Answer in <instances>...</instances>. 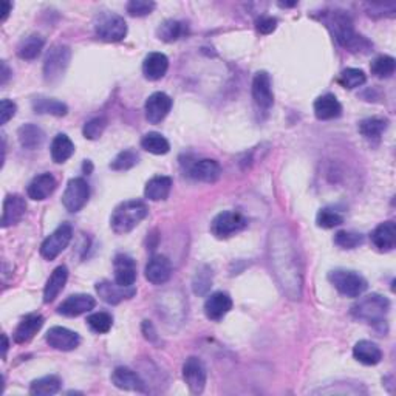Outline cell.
Wrapping results in <instances>:
<instances>
[{"label":"cell","instance_id":"1","mask_svg":"<svg viewBox=\"0 0 396 396\" xmlns=\"http://www.w3.org/2000/svg\"><path fill=\"white\" fill-rule=\"evenodd\" d=\"M268 255L274 277L280 290L292 301L302 297V268L297 255L296 243L285 226L271 229L268 239Z\"/></svg>","mask_w":396,"mask_h":396},{"label":"cell","instance_id":"2","mask_svg":"<svg viewBox=\"0 0 396 396\" xmlns=\"http://www.w3.org/2000/svg\"><path fill=\"white\" fill-rule=\"evenodd\" d=\"M322 22L325 23L328 30L333 33L334 39L339 42V45L350 51H361L365 48H370L369 40L355 33L353 28L351 17L342 10L324 11L322 14Z\"/></svg>","mask_w":396,"mask_h":396},{"label":"cell","instance_id":"3","mask_svg":"<svg viewBox=\"0 0 396 396\" xmlns=\"http://www.w3.org/2000/svg\"><path fill=\"white\" fill-rule=\"evenodd\" d=\"M149 214L148 205L141 200H129L118 205L110 217V226L113 233L127 234L135 229Z\"/></svg>","mask_w":396,"mask_h":396},{"label":"cell","instance_id":"4","mask_svg":"<svg viewBox=\"0 0 396 396\" xmlns=\"http://www.w3.org/2000/svg\"><path fill=\"white\" fill-rule=\"evenodd\" d=\"M390 312V301L386 296L381 294H369L359 299L351 307V314L356 319L367 322L370 325H384L386 318Z\"/></svg>","mask_w":396,"mask_h":396},{"label":"cell","instance_id":"5","mask_svg":"<svg viewBox=\"0 0 396 396\" xmlns=\"http://www.w3.org/2000/svg\"><path fill=\"white\" fill-rule=\"evenodd\" d=\"M328 280L345 297H359L369 286L361 274L349 270H334L328 274Z\"/></svg>","mask_w":396,"mask_h":396},{"label":"cell","instance_id":"6","mask_svg":"<svg viewBox=\"0 0 396 396\" xmlns=\"http://www.w3.org/2000/svg\"><path fill=\"white\" fill-rule=\"evenodd\" d=\"M95 33L104 42H119L126 38L127 23L124 17L106 11L96 17Z\"/></svg>","mask_w":396,"mask_h":396},{"label":"cell","instance_id":"7","mask_svg":"<svg viewBox=\"0 0 396 396\" xmlns=\"http://www.w3.org/2000/svg\"><path fill=\"white\" fill-rule=\"evenodd\" d=\"M71 50L67 45H54L50 51L47 53L44 62V78L48 84L58 82L62 79L67 69L70 65Z\"/></svg>","mask_w":396,"mask_h":396},{"label":"cell","instance_id":"8","mask_svg":"<svg viewBox=\"0 0 396 396\" xmlns=\"http://www.w3.org/2000/svg\"><path fill=\"white\" fill-rule=\"evenodd\" d=\"M246 224V218L239 214V212L224 211L216 216L214 220H212L211 233L214 234L217 239H228V237L245 229Z\"/></svg>","mask_w":396,"mask_h":396},{"label":"cell","instance_id":"9","mask_svg":"<svg viewBox=\"0 0 396 396\" xmlns=\"http://www.w3.org/2000/svg\"><path fill=\"white\" fill-rule=\"evenodd\" d=\"M73 237V228L69 223H62L59 228H56L53 233L47 237L44 243L40 245L42 257L47 260H54L58 255L69 246Z\"/></svg>","mask_w":396,"mask_h":396},{"label":"cell","instance_id":"10","mask_svg":"<svg viewBox=\"0 0 396 396\" xmlns=\"http://www.w3.org/2000/svg\"><path fill=\"white\" fill-rule=\"evenodd\" d=\"M90 187L81 176L71 178L62 195V205L69 212H79L89 202Z\"/></svg>","mask_w":396,"mask_h":396},{"label":"cell","instance_id":"11","mask_svg":"<svg viewBox=\"0 0 396 396\" xmlns=\"http://www.w3.org/2000/svg\"><path fill=\"white\" fill-rule=\"evenodd\" d=\"M183 380L191 393H202L206 386V367L198 358H189L183 365Z\"/></svg>","mask_w":396,"mask_h":396},{"label":"cell","instance_id":"12","mask_svg":"<svg viewBox=\"0 0 396 396\" xmlns=\"http://www.w3.org/2000/svg\"><path fill=\"white\" fill-rule=\"evenodd\" d=\"M172 97L163 93V91H156V93L150 95L144 106L145 119H148L150 124L161 123V121L167 117L169 112L172 110Z\"/></svg>","mask_w":396,"mask_h":396},{"label":"cell","instance_id":"13","mask_svg":"<svg viewBox=\"0 0 396 396\" xmlns=\"http://www.w3.org/2000/svg\"><path fill=\"white\" fill-rule=\"evenodd\" d=\"M253 100L261 110H268L274 104V93L271 87V78L266 71L255 73L253 79Z\"/></svg>","mask_w":396,"mask_h":396},{"label":"cell","instance_id":"14","mask_svg":"<svg viewBox=\"0 0 396 396\" xmlns=\"http://www.w3.org/2000/svg\"><path fill=\"white\" fill-rule=\"evenodd\" d=\"M45 340L48 345L53 347L56 350H62V351H71L75 350L81 344V338L79 334L69 330L65 327H53L50 330L47 331Z\"/></svg>","mask_w":396,"mask_h":396},{"label":"cell","instance_id":"15","mask_svg":"<svg viewBox=\"0 0 396 396\" xmlns=\"http://www.w3.org/2000/svg\"><path fill=\"white\" fill-rule=\"evenodd\" d=\"M96 292L102 301L110 303V305H117V303L123 302L124 299H130L137 294V290L133 286H119L117 282L112 283L108 280H102V282L96 283Z\"/></svg>","mask_w":396,"mask_h":396},{"label":"cell","instance_id":"16","mask_svg":"<svg viewBox=\"0 0 396 396\" xmlns=\"http://www.w3.org/2000/svg\"><path fill=\"white\" fill-rule=\"evenodd\" d=\"M96 307L95 297L89 294H75L67 297V299L60 303L58 308V313L67 316V318H78L84 313H89L90 310Z\"/></svg>","mask_w":396,"mask_h":396},{"label":"cell","instance_id":"17","mask_svg":"<svg viewBox=\"0 0 396 396\" xmlns=\"http://www.w3.org/2000/svg\"><path fill=\"white\" fill-rule=\"evenodd\" d=\"M113 270H115V282L119 286H133L137 280V265L135 260L126 254H118L113 260Z\"/></svg>","mask_w":396,"mask_h":396},{"label":"cell","instance_id":"18","mask_svg":"<svg viewBox=\"0 0 396 396\" xmlns=\"http://www.w3.org/2000/svg\"><path fill=\"white\" fill-rule=\"evenodd\" d=\"M231 310H233V299L226 292H214L205 302V314L211 321H222Z\"/></svg>","mask_w":396,"mask_h":396},{"label":"cell","instance_id":"19","mask_svg":"<svg viewBox=\"0 0 396 396\" xmlns=\"http://www.w3.org/2000/svg\"><path fill=\"white\" fill-rule=\"evenodd\" d=\"M172 276V265L164 255H154L145 265V279L154 285H163Z\"/></svg>","mask_w":396,"mask_h":396},{"label":"cell","instance_id":"20","mask_svg":"<svg viewBox=\"0 0 396 396\" xmlns=\"http://www.w3.org/2000/svg\"><path fill=\"white\" fill-rule=\"evenodd\" d=\"M27 212V203L21 195H8L3 202L2 228L13 226L19 223Z\"/></svg>","mask_w":396,"mask_h":396},{"label":"cell","instance_id":"21","mask_svg":"<svg viewBox=\"0 0 396 396\" xmlns=\"http://www.w3.org/2000/svg\"><path fill=\"white\" fill-rule=\"evenodd\" d=\"M222 175V167L216 160H200L192 164V167L189 169V176L195 181H203V183H214Z\"/></svg>","mask_w":396,"mask_h":396},{"label":"cell","instance_id":"22","mask_svg":"<svg viewBox=\"0 0 396 396\" xmlns=\"http://www.w3.org/2000/svg\"><path fill=\"white\" fill-rule=\"evenodd\" d=\"M112 382L115 387L129 392H145V386L141 377L135 371L127 367H117L112 373Z\"/></svg>","mask_w":396,"mask_h":396},{"label":"cell","instance_id":"23","mask_svg":"<svg viewBox=\"0 0 396 396\" xmlns=\"http://www.w3.org/2000/svg\"><path fill=\"white\" fill-rule=\"evenodd\" d=\"M313 107H314L316 118L321 119V121L334 119V118H339L340 115H342V106H340L338 97L331 93L319 96L318 100L314 101Z\"/></svg>","mask_w":396,"mask_h":396},{"label":"cell","instance_id":"24","mask_svg":"<svg viewBox=\"0 0 396 396\" xmlns=\"http://www.w3.org/2000/svg\"><path fill=\"white\" fill-rule=\"evenodd\" d=\"M169 59L163 53H149L143 62V73L149 81H158L167 73Z\"/></svg>","mask_w":396,"mask_h":396},{"label":"cell","instance_id":"25","mask_svg":"<svg viewBox=\"0 0 396 396\" xmlns=\"http://www.w3.org/2000/svg\"><path fill=\"white\" fill-rule=\"evenodd\" d=\"M42 325H44V318H42L40 314L33 313L25 316L16 328L14 342L25 344L28 340H32L36 336V333L40 330Z\"/></svg>","mask_w":396,"mask_h":396},{"label":"cell","instance_id":"26","mask_svg":"<svg viewBox=\"0 0 396 396\" xmlns=\"http://www.w3.org/2000/svg\"><path fill=\"white\" fill-rule=\"evenodd\" d=\"M54 189H56V180H54V176L51 174H42L36 176V178L30 183L27 194L32 200H38V202H40V200L50 197L54 192Z\"/></svg>","mask_w":396,"mask_h":396},{"label":"cell","instance_id":"27","mask_svg":"<svg viewBox=\"0 0 396 396\" xmlns=\"http://www.w3.org/2000/svg\"><path fill=\"white\" fill-rule=\"evenodd\" d=\"M371 242L380 251H392L396 243V226L393 222H384L371 233Z\"/></svg>","mask_w":396,"mask_h":396},{"label":"cell","instance_id":"28","mask_svg":"<svg viewBox=\"0 0 396 396\" xmlns=\"http://www.w3.org/2000/svg\"><path fill=\"white\" fill-rule=\"evenodd\" d=\"M353 356L364 365H376L381 362L382 351L380 347L375 342H371V340H359V342L353 347Z\"/></svg>","mask_w":396,"mask_h":396},{"label":"cell","instance_id":"29","mask_svg":"<svg viewBox=\"0 0 396 396\" xmlns=\"http://www.w3.org/2000/svg\"><path fill=\"white\" fill-rule=\"evenodd\" d=\"M172 189V180L169 176H154V178L148 181L144 189V197L150 200V202H161L166 200Z\"/></svg>","mask_w":396,"mask_h":396},{"label":"cell","instance_id":"30","mask_svg":"<svg viewBox=\"0 0 396 396\" xmlns=\"http://www.w3.org/2000/svg\"><path fill=\"white\" fill-rule=\"evenodd\" d=\"M67 279H69V270H67V266H64V265L58 266L56 270L51 272V276H50V279H48V282L45 285V290H44V302L45 303H50L56 299V297L59 296V292L64 290V286L67 283Z\"/></svg>","mask_w":396,"mask_h":396},{"label":"cell","instance_id":"31","mask_svg":"<svg viewBox=\"0 0 396 396\" xmlns=\"http://www.w3.org/2000/svg\"><path fill=\"white\" fill-rule=\"evenodd\" d=\"M17 137H19V143L23 149L34 150L42 145L45 139L44 132H42L40 127L34 124H25L22 126L19 132H17Z\"/></svg>","mask_w":396,"mask_h":396},{"label":"cell","instance_id":"32","mask_svg":"<svg viewBox=\"0 0 396 396\" xmlns=\"http://www.w3.org/2000/svg\"><path fill=\"white\" fill-rule=\"evenodd\" d=\"M33 110L39 115H53V117H65L69 112L62 101L51 100V97H36L33 100Z\"/></svg>","mask_w":396,"mask_h":396},{"label":"cell","instance_id":"33","mask_svg":"<svg viewBox=\"0 0 396 396\" xmlns=\"http://www.w3.org/2000/svg\"><path fill=\"white\" fill-rule=\"evenodd\" d=\"M45 40L44 38H40L39 34H32L21 40L19 47H17V56L25 60H33L40 54V51L44 50Z\"/></svg>","mask_w":396,"mask_h":396},{"label":"cell","instance_id":"34","mask_svg":"<svg viewBox=\"0 0 396 396\" xmlns=\"http://www.w3.org/2000/svg\"><path fill=\"white\" fill-rule=\"evenodd\" d=\"M51 158L54 163H64L75 154V144L65 133H59L51 143Z\"/></svg>","mask_w":396,"mask_h":396},{"label":"cell","instance_id":"35","mask_svg":"<svg viewBox=\"0 0 396 396\" xmlns=\"http://www.w3.org/2000/svg\"><path fill=\"white\" fill-rule=\"evenodd\" d=\"M60 380L58 376L54 375H48L44 377H39L32 382L30 386V393L34 396H50V395H56L60 390Z\"/></svg>","mask_w":396,"mask_h":396},{"label":"cell","instance_id":"36","mask_svg":"<svg viewBox=\"0 0 396 396\" xmlns=\"http://www.w3.org/2000/svg\"><path fill=\"white\" fill-rule=\"evenodd\" d=\"M388 121L386 118H365L359 123V132L367 139H380L384 132L387 130Z\"/></svg>","mask_w":396,"mask_h":396},{"label":"cell","instance_id":"37","mask_svg":"<svg viewBox=\"0 0 396 396\" xmlns=\"http://www.w3.org/2000/svg\"><path fill=\"white\" fill-rule=\"evenodd\" d=\"M141 148L154 155H166L170 150V144L161 133L149 132L141 139Z\"/></svg>","mask_w":396,"mask_h":396},{"label":"cell","instance_id":"38","mask_svg":"<svg viewBox=\"0 0 396 396\" xmlns=\"http://www.w3.org/2000/svg\"><path fill=\"white\" fill-rule=\"evenodd\" d=\"M185 25L181 22L169 19L164 21L160 27L156 30L158 39H161L164 42H175L178 40L183 34H185Z\"/></svg>","mask_w":396,"mask_h":396},{"label":"cell","instance_id":"39","mask_svg":"<svg viewBox=\"0 0 396 396\" xmlns=\"http://www.w3.org/2000/svg\"><path fill=\"white\" fill-rule=\"evenodd\" d=\"M316 223H318L319 228L324 229H331L340 226L344 223V217L340 212L331 208H324L318 212V217H316Z\"/></svg>","mask_w":396,"mask_h":396},{"label":"cell","instance_id":"40","mask_svg":"<svg viewBox=\"0 0 396 396\" xmlns=\"http://www.w3.org/2000/svg\"><path fill=\"white\" fill-rule=\"evenodd\" d=\"M395 67H396L395 59L392 56L384 54V56H377L376 59H373V62L370 65V70L376 78H390L395 73Z\"/></svg>","mask_w":396,"mask_h":396},{"label":"cell","instance_id":"41","mask_svg":"<svg viewBox=\"0 0 396 396\" xmlns=\"http://www.w3.org/2000/svg\"><path fill=\"white\" fill-rule=\"evenodd\" d=\"M211 286H212V271L208 266H202L200 270H197V274H195L194 277L192 282L194 292L198 296H205L208 294Z\"/></svg>","mask_w":396,"mask_h":396},{"label":"cell","instance_id":"42","mask_svg":"<svg viewBox=\"0 0 396 396\" xmlns=\"http://www.w3.org/2000/svg\"><path fill=\"white\" fill-rule=\"evenodd\" d=\"M338 81L340 85H342V87L353 90L365 84V81H367V76H365V73L359 69H345L342 73H340Z\"/></svg>","mask_w":396,"mask_h":396},{"label":"cell","instance_id":"43","mask_svg":"<svg viewBox=\"0 0 396 396\" xmlns=\"http://www.w3.org/2000/svg\"><path fill=\"white\" fill-rule=\"evenodd\" d=\"M87 324L95 333L104 334L110 331V328L113 325V318L106 312H97L89 316Z\"/></svg>","mask_w":396,"mask_h":396},{"label":"cell","instance_id":"44","mask_svg":"<svg viewBox=\"0 0 396 396\" xmlns=\"http://www.w3.org/2000/svg\"><path fill=\"white\" fill-rule=\"evenodd\" d=\"M139 156L135 150L132 149H127L119 152V154L115 156V160L110 163V167L113 170H129L133 166H137L138 164Z\"/></svg>","mask_w":396,"mask_h":396},{"label":"cell","instance_id":"45","mask_svg":"<svg viewBox=\"0 0 396 396\" xmlns=\"http://www.w3.org/2000/svg\"><path fill=\"white\" fill-rule=\"evenodd\" d=\"M334 243L344 249H355L364 243V235L359 233H350V231H339L334 235Z\"/></svg>","mask_w":396,"mask_h":396},{"label":"cell","instance_id":"46","mask_svg":"<svg viewBox=\"0 0 396 396\" xmlns=\"http://www.w3.org/2000/svg\"><path fill=\"white\" fill-rule=\"evenodd\" d=\"M155 2H152V0H130L129 3H127V13H129L132 17H143V16H148L150 14L152 11L155 10Z\"/></svg>","mask_w":396,"mask_h":396},{"label":"cell","instance_id":"47","mask_svg":"<svg viewBox=\"0 0 396 396\" xmlns=\"http://www.w3.org/2000/svg\"><path fill=\"white\" fill-rule=\"evenodd\" d=\"M106 127H107V119L102 117H97V118L90 119L89 123H85L82 133L87 139H97L102 135V133H104Z\"/></svg>","mask_w":396,"mask_h":396},{"label":"cell","instance_id":"48","mask_svg":"<svg viewBox=\"0 0 396 396\" xmlns=\"http://www.w3.org/2000/svg\"><path fill=\"white\" fill-rule=\"evenodd\" d=\"M255 28L260 34H271L277 28V19L271 16H261L255 21Z\"/></svg>","mask_w":396,"mask_h":396},{"label":"cell","instance_id":"49","mask_svg":"<svg viewBox=\"0 0 396 396\" xmlns=\"http://www.w3.org/2000/svg\"><path fill=\"white\" fill-rule=\"evenodd\" d=\"M17 112V106L13 101L10 100H2L0 102V124H7L8 121L14 117Z\"/></svg>","mask_w":396,"mask_h":396},{"label":"cell","instance_id":"50","mask_svg":"<svg viewBox=\"0 0 396 396\" xmlns=\"http://www.w3.org/2000/svg\"><path fill=\"white\" fill-rule=\"evenodd\" d=\"M2 7H3V10H2V17H0V21L5 22V21H7V17L10 16V13H11V8H13V5L5 0V2L2 3Z\"/></svg>","mask_w":396,"mask_h":396},{"label":"cell","instance_id":"51","mask_svg":"<svg viewBox=\"0 0 396 396\" xmlns=\"http://www.w3.org/2000/svg\"><path fill=\"white\" fill-rule=\"evenodd\" d=\"M8 76H10V69H8V65L5 64V62H2V84H5L7 82V79H8Z\"/></svg>","mask_w":396,"mask_h":396},{"label":"cell","instance_id":"52","mask_svg":"<svg viewBox=\"0 0 396 396\" xmlns=\"http://www.w3.org/2000/svg\"><path fill=\"white\" fill-rule=\"evenodd\" d=\"M2 342H3L2 350H3V358H5V356H7V350H8V338H7V334H3V336H2Z\"/></svg>","mask_w":396,"mask_h":396},{"label":"cell","instance_id":"53","mask_svg":"<svg viewBox=\"0 0 396 396\" xmlns=\"http://www.w3.org/2000/svg\"><path fill=\"white\" fill-rule=\"evenodd\" d=\"M280 7H296L297 2H291V3H279Z\"/></svg>","mask_w":396,"mask_h":396}]
</instances>
